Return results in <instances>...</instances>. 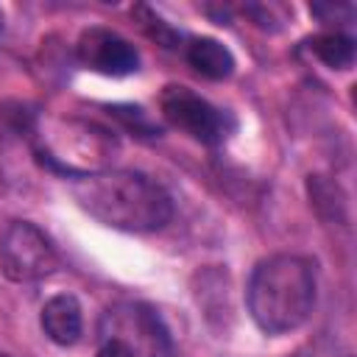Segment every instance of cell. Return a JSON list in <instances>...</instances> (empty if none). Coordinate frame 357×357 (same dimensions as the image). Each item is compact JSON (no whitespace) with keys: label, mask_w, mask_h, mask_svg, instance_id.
<instances>
[{"label":"cell","mask_w":357,"mask_h":357,"mask_svg":"<svg viewBox=\"0 0 357 357\" xmlns=\"http://www.w3.org/2000/svg\"><path fill=\"white\" fill-rule=\"evenodd\" d=\"M75 204L117 231H156L173 218V198L162 184L134 170H100L73 178Z\"/></svg>","instance_id":"6da1fadb"},{"label":"cell","mask_w":357,"mask_h":357,"mask_svg":"<svg viewBox=\"0 0 357 357\" xmlns=\"http://www.w3.org/2000/svg\"><path fill=\"white\" fill-rule=\"evenodd\" d=\"M315 265L298 254L262 259L245 290L251 321L265 335H284L307 324L315 307Z\"/></svg>","instance_id":"7a4b0ae2"},{"label":"cell","mask_w":357,"mask_h":357,"mask_svg":"<svg viewBox=\"0 0 357 357\" xmlns=\"http://www.w3.org/2000/svg\"><path fill=\"white\" fill-rule=\"evenodd\" d=\"M33 134L39 159L67 178L106 170L120 151L112 131L84 120H50L45 128H33Z\"/></svg>","instance_id":"3957f363"},{"label":"cell","mask_w":357,"mask_h":357,"mask_svg":"<svg viewBox=\"0 0 357 357\" xmlns=\"http://www.w3.org/2000/svg\"><path fill=\"white\" fill-rule=\"evenodd\" d=\"M95 357H173V340L151 304L123 301L103 312Z\"/></svg>","instance_id":"277c9868"},{"label":"cell","mask_w":357,"mask_h":357,"mask_svg":"<svg viewBox=\"0 0 357 357\" xmlns=\"http://www.w3.org/2000/svg\"><path fill=\"white\" fill-rule=\"evenodd\" d=\"M0 268L11 282H39L59 268V254L42 229L11 220L0 237Z\"/></svg>","instance_id":"5b68a950"},{"label":"cell","mask_w":357,"mask_h":357,"mask_svg":"<svg viewBox=\"0 0 357 357\" xmlns=\"http://www.w3.org/2000/svg\"><path fill=\"white\" fill-rule=\"evenodd\" d=\"M159 109L173 128L184 131L187 137H192L195 142H204V145H220L231 134V126H234L223 109L212 106L206 98H201L190 86H178V84L165 86V92L159 98Z\"/></svg>","instance_id":"8992f818"},{"label":"cell","mask_w":357,"mask_h":357,"mask_svg":"<svg viewBox=\"0 0 357 357\" xmlns=\"http://www.w3.org/2000/svg\"><path fill=\"white\" fill-rule=\"evenodd\" d=\"M75 53L81 59V64L92 73L100 75H112V78H123L139 70V53L137 47L123 39L120 33L109 31V28H86L78 36Z\"/></svg>","instance_id":"52a82bcc"},{"label":"cell","mask_w":357,"mask_h":357,"mask_svg":"<svg viewBox=\"0 0 357 357\" xmlns=\"http://www.w3.org/2000/svg\"><path fill=\"white\" fill-rule=\"evenodd\" d=\"M39 321H42L45 335L59 346H73L81 337V329H84L81 304L70 293H59V296L47 298L45 307H42Z\"/></svg>","instance_id":"ba28073f"},{"label":"cell","mask_w":357,"mask_h":357,"mask_svg":"<svg viewBox=\"0 0 357 357\" xmlns=\"http://www.w3.org/2000/svg\"><path fill=\"white\" fill-rule=\"evenodd\" d=\"M187 61H190V67L198 75H204L209 81H223V78H229L234 73V56H231V50L223 42L212 39V36L190 39V45H187Z\"/></svg>","instance_id":"9c48e42d"},{"label":"cell","mask_w":357,"mask_h":357,"mask_svg":"<svg viewBox=\"0 0 357 357\" xmlns=\"http://www.w3.org/2000/svg\"><path fill=\"white\" fill-rule=\"evenodd\" d=\"M307 192H310L312 209L324 220L346 223V192L340 190L337 181H332L326 176H310L307 178Z\"/></svg>","instance_id":"30bf717a"},{"label":"cell","mask_w":357,"mask_h":357,"mask_svg":"<svg viewBox=\"0 0 357 357\" xmlns=\"http://www.w3.org/2000/svg\"><path fill=\"white\" fill-rule=\"evenodd\" d=\"M310 50L315 53L318 61H324L332 70H349L354 61V39L340 33V31H329V33H318L310 39Z\"/></svg>","instance_id":"8fae6325"},{"label":"cell","mask_w":357,"mask_h":357,"mask_svg":"<svg viewBox=\"0 0 357 357\" xmlns=\"http://www.w3.org/2000/svg\"><path fill=\"white\" fill-rule=\"evenodd\" d=\"M137 20H139V25H142V31L151 36V39H156L162 47H176L178 45V33L159 17V14H153L148 6H137L134 11H131Z\"/></svg>","instance_id":"7c38bea8"},{"label":"cell","mask_w":357,"mask_h":357,"mask_svg":"<svg viewBox=\"0 0 357 357\" xmlns=\"http://www.w3.org/2000/svg\"><path fill=\"white\" fill-rule=\"evenodd\" d=\"M109 114L112 117H117V120H123L128 128H134V134H139V137H153V134H159V128H153V123L145 117V112L139 109V106H109Z\"/></svg>","instance_id":"4fadbf2b"},{"label":"cell","mask_w":357,"mask_h":357,"mask_svg":"<svg viewBox=\"0 0 357 357\" xmlns=\"http://www.w3.org/2000/svg\"><path fill=\"white\" fill-rule=\"evenodd\" d=\"M0 31H3V11H0Z\"/></svg>","instance_id":"5bb4252c"},{"label":"cell","mask_w":357,"mask_h":357,"mask_svg":"<svg viewBox=\"0 0 357 357\" xmlns=\"http://www.w3.org/2000/svg\"><path fill=\"white\" fill-rule=\"evenodd\" d=\"M0 357H8V354H0Z\"/></svg>","instance_id":"9a60e30c"}]
</instances>
